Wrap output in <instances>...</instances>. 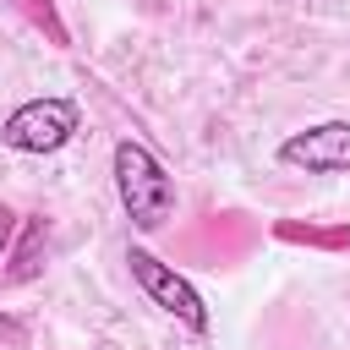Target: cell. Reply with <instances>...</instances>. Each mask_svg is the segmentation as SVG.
<instances>
[{
    "mask_svg": "<svg viewBox=\"0 0 350 350\" xmlns=\"http://www.w3.org/2000/svg\"><path fill=\"white\" fill-rule=\"evenodd\" d=\"M71 137H77V104L71 98H27L0 126V142L11 153H55Z\"/></svg>",
    "mask_w": 350,
    "mask_h": 350,
    "instance_id": "3957f363",
    "label": "cell"
},
{
    "mask_svg": "<svg viewBox=\"0 0 350 350\" xmlns=\"http://www.w3.org/2000/svg\"><path fill=\"white\" fill-rule=\"evenodd\" d=\"M11 230H16V213H11V208H5V202H0V252H5V246H11Z\"/></svg>",
    "mask_w": 350,
    "mask_h": 350,
    "instance_id": "9c48e42d",
    "label": "cell"
},
{
    "mask_svg": "<svg viewBox=\"0 0 350 350\" xmlns=\"http://www.w3.org/2000/svg\"><path fill=\"white\" fill-rule=\"evenodd\" d=\"M44 235H49V224H44V219H33V224H27V241H22V252H16L11 279H27V273L38 268V246H44Z\"/></svg>",
    "mask_w": 350,
    "mask_h": 350,
    "instance_id": "52a82bcc",
    "label": "cell"
},
{
    "mask_svg": "<svg viewBox=\"0 0 350 350\" xmlns=\"http://www.w3.org/2000/svg\"><path fill=\"white\" fill-rule=\"evenodd\" d=\"M279 241L290 246H323V252H350V224H301V219H279L273 224Z\"/></svg>",
    "mask_w": 350,
    "mask_h": 350,
    "instance_id": "5b68a950",
    "label": "cell"
},
{
    "mask_svg": "<svg viewBox=\"0 0 350 350\" xmlns=\"http://www.w3.org/2000/svg\"><path fill=\"white\" fill-rule=\"evenodd\" d=\"M126 262H131V279L142 284V295H148L159 312H170V317H175L180 328H191V334H208V323H213V317H208V301L197 295V284H191V279H180V273H175L170 262H159L148 246H131V252H126Z\"/></svg>",
    "mask_w": 350,
    "mask_h": 350,
    "instance_id": "7a4b0ae2",
    "label": "cell"
},
{
    "mask_svg": "<svg viewBox=\"0 0 350 350\" xmlns=\"http://www.w3.org/2000/svg\"><path fill=\"white\" fill-rule=\"evenodd\" d=\"M11 5H16V11H22V16H27V22L55 44V49H66V44H71V33H66V22H60L55 0H11Z\"/></svg>",
    "mask_w": 350,
    "mask_h": 350,
    "instance_id": "8992f818",
    "label": "cell"
},
{
    "mask_svg": "<svg viewBox=\"0 0 350 350\" xmlns=\"http://www.w3.org/2000/svg\"><path fill=\"white\" fill-rule=\"evenodd\" d=\"M115 191H120V208L137 230H164L170 213H175V180L170 170L159 164V153L137 137H120L115 142Z\"/></svg>",
    "mask_w": 350,
    "mask_h": 350,
    "instance_id": "6da1fadb",
    "label": "cell"
},
{
    "mask_svg": "<svg viewBox=\"0 0 350 350\" xmlns=\"http://www.w3.org/2000/svg\"><path fill=\"white\" fill-rule=\"evenodd\" d=\"M0 350H27V323L0 312Z\"/></svg>",
    "mask_w": 350,
    "mask_h": 350,
    "instance_id": "ba28073f",
    "label": "cell"
},
{
    "mask_svg": "<svg viewBox=\"0 0 350 350\" xmlns=\"http://www.w3.org/2000/svg\"><path fill=\"white\" fill-rule=\"evenodd\" d=\"M279 164L306 175H350V120H323L279 142Z\"/></svg>",
    "mask_w": 350,
    "mask_h": 350,
    "instance_id": "277c9868",
    "label": "cell"
}]
</instances>
